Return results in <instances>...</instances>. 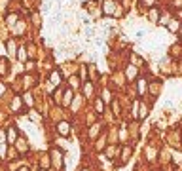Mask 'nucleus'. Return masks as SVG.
Wrapping results in <instances>:
<instances>
[{"mask_svg":"<svg viewBox=\"0 0 182 171\" xmlns=\"http://www.w3.org/2000/svg\"><path fill=\"white\" fill-rule=\"evenodd\" d=\"M125 76H127V80H136V76H139V70H136L135 65H129V67H127Z\"/></svg>","mask_w":182,"mask_h":171,"instance_id":"obj_1","label":"nucleus"},{"mask_svg":"<svg viewBox=\"0 0 182 171\" xmlns=\"http://www.w3.org/2000/svg\"><path fill=\"white\" fill-rule=\"evenodd\" d=\"M103 10H104L106 15H112L114 10H116V4H114L112 0H104V2H103Z\"/></svg>","mask_w":182,"mask_h":171,"instance_id":"obj_2","label":"nucleus"},{"mask_svg":"<svg viewBox=\"0 0 182 171\" xmlns=\"http://www.w3.org/2000/svg\"><path fill=\"white\" fill-rule=\"evenodd\" d=\"M57 131L61 135H68V133H70V126H68V122H59V124H57Z\"/></svg>","mask_w":182,"mask_h":171,"instance_id":"obj_3","label":"nucleus"},{"mask_svg":"<svg viewBox=\"0 0 182 171\" xmlns=\"http://www.w3.org/2000/svg\"><path fill=\"white\" fill-rule=\"evenodd\" d=\"M12 108H13L15 112H21V110H23V97H19V95L15 97V99L12 101Z\"/></svg>","mask_w":182,"mask_h":171,"instance_id":"obj_4","label":"nucleus"},{"mask_svg":"<svg viewBox=\"0 0 182 171\" xmlns=\"http://www.w3.org/2000/svg\"><path fill=\"white\" fill-rule=\"evenodd\" d=\"M148 17H150V21H152V23H157V21H159V12H157V8H156V6H152V10H150Z\"/></svg>","mask_w":182,"mask_h":171,"instance_id":"obj_5","label":"nucleus"},{"mask_svg":"<svg viewBox=\"0 0 182 171\" xmlns=\"http://www.w3.org/2000/svg\"><path fill=\"white\" fill-rule=\"evenodd\" d=\"M6 141H8V143H15V141H17V129H15V128H10V131H8V135H6Z\"/></svg>","mask_w":182,"mask_h":171,"instance_id":"obj_6","label":"nucleus"},{"mask_svg":"<svg viewBox=\"0 0 182 171\" xmlns=\"http://www.w3.org/2000/svg\"><path fill=\"white\" fill-rule=\"evenodd\" d=\"M13 33H15V34H23V33H25V23H23V21H17V27L13 25Z\"/></svg>","mask_w":182,"mask_h":171,"instance_id":"obj_7","label":"nucleus"},{"mask_svg":"<svg viewBox=\"0 0 182 171\" xmlns=\"http://www.w3.org/2000/svg\"><path fill=\"white\" fill-rule=\"evenodd\" d=\"M131 65H135V67L142 65V57H141V55H136V53H133V55H131Z\"/></svg>","mask_w":182,"mask_h":171,"instance_id":"obj_8","label":"nucleus"},{"mask_svg":"<svg viewBox=\"0 0 182 171\" xmlns=\"http://www.w3.org/2000/svg\"><path fill=\"white\" fill-rule=\"evenodd\" d=\"M95 110H97V114H103V112H104V103H103V99H97V101H95Z\"/></svg>","mask_w":182,"mask_h":171,"instance_id":"obj_9","label":"nucleus"},{"mask_svg":"<svg viewBox=\"0 0 182 171\" xmlns=\"http://www.w3.org/2000/svg\"><path fill=\"white\" fill-rule=\"evenodd\" d=\"M129 158H131V146H125V148H123V156H122V163H125Z\"/></svg>","mask_w":182,"mask_h":171,"instance_id":"obj_10","label":"nucleus"},{"mask_svg":"<svg viewBox=\"0 0 182 171\" xmlns=\"http://www.w3.org/2000/svg\"><path fill=\"white\" fill-rule=\"evenodd\" d=\"M84 95H85V97H91V95H93V84H85V86H84Z\"/></svg>","mask_w":182,"mask_h":171,"instance_id":"obj_11","label":"nucleus"},{"mask_svg":"<svg viewBox=\"0 0 182 171\" xmlns=\"http://www.w3.org/2000/svg\"><path fill=\"white\" fill-rule=\"evenodd\" d=\"M23 99H25V103H27L29 107H32V105H34V101H32V95H31V91H27L25 95H23Z\"/></svg>","mask_w":182,"mask_h":171,"instance_id":"obj_12","label":"nucleus"},{"mask_svg":"<svg viewBox=\"0 0 182 171\" xmlns=\"http://www.w3.org/2000/svg\"><path fill=\"white\" fill-rule=\"evenodd\" d=\"M167 25H169L171 33H178V27H180V25H178V21H169Z\"/></svg>","mask_w":182,"mask_h":171,"instance_id":"obj_13","label":"nucleus"},{"mask_svg":"<svg viewBox=\"0 0 182 171\" xmlns=\"http://www.w3.org/2000/svg\"><path fill=\"white\" fill-rule=\"evenodd\" d=\"M61 80H63V78H61V74H59L57 70L51 72V82H53V84H61Z\"/></svg>","mask_w":182,"mask_h":171,"instance_id":"obj_14","label":"nucleus"},{"mask_svg":"<svg viewBox=\"0 0 182 171\" xmlns=\"http://www.w3.org/2000/svg\"><path fill=\"white\" fill-rule=\"evenodd\" d=\"M0 72H2V74L8 72V61L6 59H0Z\"/></svg>","mask_w":182,"mask_h":171,"instance_id":"obj_15","label":"nucleus"},{"mask_svg":"<svg viewBox=\"0 0 182 171\" xmlns=\"http://www.w3.org/2000/svg\"><path fill=\"white\" fill-rule=\"evenodd\" d=\"M144 93H146V82L139 80V95H144Z\"/></svg>","mask_w":182,"mask_h":171,"instance_id":"obj_16","label":"nucleus"},{"mask_svg":"<svg viewBox=\"0 0 182 171\" xmlns=\"http://www.w3.org/2000/svg\"><path fill=\"white\" fill-rule=\"evenodd\" d=\"M139 118H144L146 116V112H148V108H146V105H139Z\"/></svg>","mask_w":182,"mask_h":171,"instance_id":"obj_17","label":"nucleus"},{"mask_svg":"<svg viewBox=\"0 0 182 171\" xmlns=\"http://www.w3.org/2000/svg\"><path fill=\"white\" fill-rule=\"evenodd\" d=\"M146 156H148V160H156V150L154 148H146Z\"/></svg>","mask_w":182,"mask_h":171,"instance_id":"obj_18","label":"nucleus"},{"mask_svg":"<svg viewBox=\"0 0 182 171\" xmlns=\"http://www.w3.org/2000/svg\"><path fill=\"white\" fill-rule=\"evenodd\" d=\"M8 52H10V53H15V52H17V46H15L13 42H8Z\"/></svg>","mask_w":182,"mask_h":171,"instance_id":"obj_19","label":"nucleus"},{"mask_svg":"<svg viewBox=\"0 0 182 171\" xmlns=\"http://www.w3.org/2000/svg\"><path fill=\"white\" fill-rule=\"evenodd\" d=\"M169 21H171V19H169V15H163V17H159V21H157V23H159V25H167Z\"/></svg>","mask_w":182,"mask_h":171,"instance_id":"obj_20","label":"nucleus"},{"mask_svg":"<svg viewBox=\"0 0 182 171\" xmlns=\"http://www.w3.org/2000/svg\"><path fill=\"white\" fill-rule=\"evenodd\" d=\"M6 156V143H0V158Z\"/></svg>","mask_w":182,"mask_h":171,"instance_id":"obj_21","label":"nucleus"},{"mask_svg":"<svg viewBox=\"0 0 182 171\" xmlns=\"http://www.w3.org/2000/svg\"><path fill=\"white\" fill-rule=\"evenodd\" d=\"M112 107H114V114L118 116V114H120V105H118V101H114V103H112Z\"/></svg>","mask_w":182,"mask_h":171,"instance_id":"obj_22","label":"nucleus"},{"mask_svg":"<svg viewBox=\"0 0 182 171\" xmlns=\"http://www.w3.org/2000/svg\"><path fill=\"white\" fill-rule=\"evenodd\" d=\"M141 2H142L144 6H154V4H156V0H141Z\"/></svg>","mask_w":182,"mask_h":171,"instance_id":"obj_23","label":"nucleus"},{"mask_svg":"<svg viewBox=\"0 0 182 171\" xmlns=\"http://www.w3.org/2000/svg\"><path fill=\"white\" fill-rule=\"evenodd\" d=\"M19 59H21V61H25V50H23V48L19 50Z\"/></svg>","mask_w":182,"mask_h":171,"instance_id":"obj_24","label":"nucleus"},{"mask_svg":"<svg viewBox=\"0 0 182 171\" xmlns=\"http://www.w3.org/2000/svg\"><path fill=\"white\" fill-rule=\"evenodd\" d=\"M0 143H8V141H6V133H4V131H0Z\"/></svg>","mask_w":182,"mask_h":171,"instance_id":"obj_25","label":"nucleus"},{"mask_svg":"<svg viewBox=\"0 0 182 171\" xmlns=\"http://www.w3.org/2000/svg\"><path fill=\"white\" fill-rule=\"evenodd\" d=\"M70 101V89H66V95H65V103Z\"/></svg>","mask_w":182,"mask_h":171,"instance_id":"obj_26","label":"nucleus"},{"mask_svg":"<svg viewBox=\"0 0 182 171\" xmlns=\"http://www.w3.org/2000/svg\"><path fill=\"white\" fill-rule=\"evenodd\" d=\"M4 91H6V86H4V84H0V97L4 95Z\"/></svg>","mask_w":182,"mask_h":171,"instance_id":"obj_27","label":"nucleus"},{"mask_svg":"<svg viewBox=\"0 0 182 171\" xmlns=\"http://www.w3.org/2000/svg\"><path fill=\"white\" fill-rule=\"evenodd\" d=\"M80 171H87V169H80Z\"/></svg>","mask_w":182,"mask_h":171,"instance_id":"obj_28","label":"nucleus"},{"mask_svg":"<svg viewBox=\"0 0 182 171\" xmlns=\"http://www.w3.org/2000/svg\"><path fill=\"white\" fill-rule=\"evenodd\" d=\"M40 171H46V169H40Z\"/></svg>","mask_w":182,"mask_h":171,"instance_id":"obj_29","label":"nucleus"}]
</instances>
